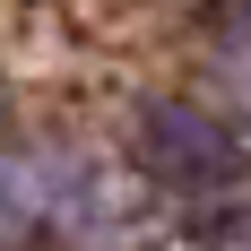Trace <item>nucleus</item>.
<instances>
[{"label":"nucleus","instance_id":"f03ea898","mask_svg":"<svg viewBox=\"0 0 251 251\" xmlns=\"http://www.w3.org/2000/svg\"><path fill=\"white\" fill-rule=\"evenodd\" d=\"M61 200H70V182L52 174L44 156H9V148H0V243H18V234L52 226V217H61Z\"/></svg>","mask_w":251,"mask_h":251},{"label":"nucleus","instance_id":"f257e3e1","mask_svg":"<svg viewBox=\"0 0 251 251\" xmlns=\"http://www.w3.org/2000/svg\"><path fill=\"white\" fill-rule=\"evenodd\" d=\"M139 156L174 191H234L243 182V139L200 104H148L139 113Z\"/></svg>","mask_w":251,"mask_h":251}]
</instances>
